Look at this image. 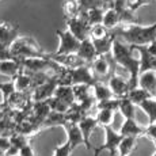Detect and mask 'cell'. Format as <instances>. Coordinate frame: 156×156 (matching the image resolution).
I'll return each mask as SVG.
<instances>
[{"instance_id": "1", "label": "cell", "mask_w": 156, "mask_h": 156, "mask_svg": "<svg viewBox=\"0 0 156 156\" xmlns=\"http://www.w3.org/2000/svg\"><path fill=\"white\" fill-rule=\"evenodd\" d=\"M112 56L117 65H121L129 73V87L130 90L139 87V77H140V58L133 56V49L130 45H126L121 41L115 40L113 44Z\"/></svg>"}, {"instance_id": "2", "label": "cell", "mask_w": 156, "mask_h": 156, "mask_svg": "<svg viewBox=\"0 0 156 156\" xmlns=\"http://www.w3.org/2000/svg\"><path fill=\"white\" fill-rule=\"evenodd\" d=\"M115 33L130 46H147L156 41V22L149 26H141L139 23L124 25L117 27Z\"/></svg>"}, {"instance_id": "3", "label": "cell", "mask_w": 156, "mask_h": 156, "mask_svg": "<svg viewBox=\"0 0 156 156\" xmlns=\"http://www.w3.org/2000/svg\"><path fill=\"white\" fill-rule=\"evenodd\" d=\"M11 53L16 58H50V55L46 53L37 41L31 37H19L11 45Z\"/></svg>"}, {"instance_id": "4", "label": "cell", "mask_w": 156, "mask_h": 156, "mask_svg": "<svg viewBox=\"0 0 156 156\" xmlns=\"http://www.w3.org/2000/svg\"><path fill=\"white\" fill-rule=\"evenodd\" d=\"M115 61H114L112 53L109 55H102L98 56L94 61L90 64L92 72H94L95 77L98 79V82L107 83L109 79L112 77V75L115 73Z\"/></svg>"}, {"instance_id": "5", "label": "cell", "mask_w": 156, "mask_h": 156, "mask_svg": "<svg viewBox=\"0 0 156 156\" xmlns=\"http://www.w3.org/2000/svg\"><path fill=\"white\" fill-rule=\"evenodd\" d=\"M56 34L60 40V45H58V49H57V52L55 55L64 56V55L77 53L82 41L77 40L69 30H56Z\"/></svg>"}, {"instance_id": "6", "label": "cell", "mask_w": 156, "mask_h": 156, "mask_svg": "<svg viewBox=\"0 0 156 156\" xmlns=\"http://www.w3.org/2000/svg\"><path fill=\"white\" fill-rule=\"evenodd\" d=\"M122 139L124 136L119 132H115L112 126H106L105 128V141L101 147L95 149V156H99V154L103 151H107L112 156H115Z\"/></svg>"}, {"instance_id": "7", "label": "cell", "mask_w": 156, "mask_h": 156, "mask_svg": "<svg viewBox=\"0 0 156 156\" xmlns=\"http://www.w3.org/2000/svg\"><path fill=\"white\" fill-rule=\"evenodd\" d=\"M69 82H71V86L88 84L91 87H94L97 83H99L98 79L95 77L90 64L82 65V67L75 68V69H69Z\"/></svg>"}, {"instance_id": "8", "label": "cell", "mask_w": 156, "mask_h": 156, "mask_svg": "<svg viewBox=\"0 0 156 156\" xmlns=\"http://www.w3.org/2000/svg\"><path fill=\"white\" fill-rule=\"evenodd\" d=\"M60 86V79L58 75L53 73L50 76V79L48 80L45 84L40 86L38 88H35L33 91V101L34 102H44V101H49L50 98L55 97V92L57 90V87Z\"/></svg>"}, {"instance_id": "9", "label": "cell", "mask_w": 156, "mask_h": 156, "mask_svg": "<svg viewBox=\"0 0 156 156\" xmlns=\"http://www.w3.org/2000/svg\"><path fill=\"white\" fill-rule=\"evenodd\" d=\"M68 30L77 38L79 41H84L87 38H90V31H91V25L86 20V18L82 14H79L77 16L67 19Z\"/></svg>"}, {"instance_id": "10", "label": "cell", "mask_w": 156, "mask_h": 156, "mask_svg": "<svg viewBox=\"0 0 156 156\" xmlns=\"http://www.w3.org/2000/svg\"><path fill=\"white\" fill-rule=\"evenodd\" d=\"M16 38H19V27L10 22L0 23V50H8Z\"/></svg>"}, {"instance_id": "11", "label": "cell", "mask_w": 156, "mask_h": 156, "mask_svg": "<svg viewBox=\"0 0 156 156\" xmlns=\"http://www.w3.org/2000/svg\"><path fill=\"white\" fill-rule=\"evenodd\" d=\"M140 55V75L145 72H156V55L151 53L147 46H132Z\"/></svg>"}, {"instance_id": "12", "label": "cell", "mask_w": 156, "mask_h": 156, "mask_svg": "<svg viewBox=\"0 0 156 156\" xmlns=\"http://www.w3.org/2000/svg\"><path fill=\"white\" fill-rule=\"evenodd\" d=\"M19 62L23 69L31 73L45 72L46 69H52L53 67V61L50 58H22Z\"/></svg>"}, {"instance_id": "13", "label": "cell", "mask_w": 156, "mask_h": 156, "mask_svg": "<svg viewBox=\"0 0 156 156\" xmlns=\"http://www.w3.org/2000/svg\"><path fill=\"white\" fill-rule=\"evenodd\" d=\"M107 86L110 87V90H112V92L114 94V97L118 98V99L119 98L126 97V95L129 94V91H130L129 82L125 80L122 76L117 75V73L112 75V77H110L109 82H107Z\"/></svg>"}, {"instance_id": "14", "label": "cell", "mask_w": 156, "mask_h": 156, "mask_svg": "<svg viewBox=\"0 0 156 156\" xmlns=\"http://www.w3.org/2000/svg\"><path fill=\"white\" fill-rule=\"evenodd\" d=\"M50 60L57 62L58 65L67 68V69H75L82 65H86L84 60L77 53H72V55H64V56H57V55H50Z\"/></svg>"}, {"instance_id": "15", "label": "cell", "mask_w": 156, "mask_h": 156, "mask_svg": "<svg viewBox=\"0 0 156 156\" xmlns=\"http://www.w3.org/2000/svg\"><path fill=\"white\" fill-rule=\"evenodd\" d=\"M64 129L67 132V141L69 143L72 151L75 148H77L79 145H84L86 147V141H84V137L82 134V130H80L79 125L77 124H72V122H67L64 125Z\"/></svg>"}, {"instance_id": "16", "label": "cell", "mask_w": 156, "mask_h": 156, "mask_svg": "<svg viewBox=\"0 0 156 156\" xmlns=\"http://www.w3.org/2000/svg\"><path fill=\"white\" fill-rule=\"evenodd\" d=\"M119 133H121L124 137H136V139H139V137H141L145 134V128L140 126L134 118L125 119L124 124L121 125Z\"/></svg>"}, {"instance_id": "17", "label": "cell", "mask_w": 156, "mask_h": 156, "mask_svg": "<svg viewBox=\"0 0 156 156\" xmlns=\"http://www.w3.org/2000/svg\"><path fill=\"white\" fill-rule=\"evenodd\" d=\"M77 125H79L80 130H82L83 137H84L86 148H87V149H91V148H92V145H91V143H90V137H91L92 132H94L95 129H97L98 125H99V124H98V121H97V118L87 115L86 118H83Z\"/></svg>"}, {"instance_id": "18", "label": "cell", "mask_w": 156, "mask_h": 156, "mask_svg": "<svg viewBox=\"0 0 156 156\" xmlns=\"http://www.w3.org/2000/svg\"><path fill=\"white\" fill-rule=\"evenodd\" d=\"M77 55L84 60L86 64H91L95 58L98 57L97 49H95V45L91 41V38H87V40L80 42V48L77 50Z\"/></svg>"}, {"instance_id": "19", "label": "cell", "mask_w": 156, "mask_h": 156, "mask_svg": "<svg viewBox=\"0 0 156 156\" xmlns=\"http://www.w3.org/2000/svg\"><path fill=\"white\" fill-rule=\"evenodd\" d=\"M23 71L19 60H0V73L5 76L14 77L18 76Z\"/></svg>"}, {"instance_id": "20", "label": "cell", "mask_w": 156, "mask_h": 156, "mask_svg": "<svg viewBox=\"0 0 156 156\" xmlns=\"http://www.w3.org/2000/svg\"><path fill=\"white\" fill-rule=\"evenodd\" d=\"M12 82L15 83L16 91L20 92H26V91H31V84H33V76L31 72H27L23 69L18 76H15L12 79ZM33 92V91H31Z\"/></svg>"}, {"instance_id": "21", "label": "cell", "mask_w": 156, "mask_h": 156, "mask_svg": "<svg viewBox=\"0 0 156 156\" xmlns=\"http://www.w3.org/2000/svg\"><path fill=\"white\" fill-rule=\"evenodd\" d=\"M139 87L148 91L154 97L155 88H156V72H145L141 73L139 77Z\"/></svg>"}, {"instance_id": "22", "label": "cell", "mask_w": 156, "mask_h": 156, "mask_svg": "<svg viewBox=\"0 0 156 156\" xmlns=\"http://www.w3.org/2000/svg\"><path fill=\"white\" fill-rule=\"evenodd\" d=\"M94 98L95 101H97V103H99V102H105V101H109V99H113L114 94L112 92V90H110V87L106 84V83H97V84L94 86Z\"/></svg>"}, {"instance_id": "23", "label": "cell", "mask_w": 156, "mask_h": 156, "mask_svg": "<svg viewBox=\"0 0 156 156\" xmlns=\"http://www.w3.org/2000/svg\"><path fill=\"white\" fill-rule=\"evenodd\" d=\"M105 12H106L105 8H92V10H88V11H86V12H80V14L86 18V20L92 27V26H95V25H102V23H103Z\"/></svg>"}, {"instance_id": "24", "label": "cell", "mask_w": 156, "mask_h": 156, "mask_svg": "<svg viewBox=\"0 0 156 156\" xmlns=\"http://www.w3.org/2000/svg\"><path fill=\"white\" fill-rule=\"evenodd\" d=\"M119 113L125 117V119H132L136 115V105L133 103L128 97L119 98Z\"/></svg>"}, {"instance_id": "25", "label": "cell", "mask_w": 156, "mask_h": 156, "mask_svg": "<svg viewBox=\"0 0 156 156\" xmlns=\"http://www.w3.org/2000/svg\"><path fill=\"white\" fill-rule=\"evenodd\" d=\"M119 23H122L121 15L117 12L114 8L106 10V12H105V18H103V23H102V25L106 26V27L110 29V30H115L119 26Z\"/></svg>"}, {"instance_id": "26", "label": "cell", "mask_w": 156, "mask_h": 156, "mask_svg": "<svg viewBox=\"0 0 156 156\" xmlns=\"http://www.w3.org/2000/svg\"><path fill=\"white\" fill-rule=\"evenodd\" d=\"M55 97L58 99L64 101L65 103H68L69 106L75 103V95H73V87L72 86H58L55 92Z\"/></svg>"}, {"instance_id": "27", "label": "cell", "mask_w": 156, "mask_h": 156, "mask_svg": "<svg viewBox=\"0 0 156 156\" xmlns=\"http://www.w3.org/2000/svg\"><path fill=\"white\" fill-rule=\"evenodd\" d=\"M126 97H128L132 102H133V103L136 105V106H140V105H141L143 102H145L147 99H149V98H154L148 91L143 90L141 87H136V88L130 90Z\"/></svg>"}, {"instance_id": "28", "label": "cell", "mask_w": 156, "mask_h": 156, "mask_svg": "<svg viewBox=\"0 0 156 156\" xmlns=\"http://www.w3.org/2000/svg\"><path fill=\"white\" fill-rule=\"evenodd\" d=\"M139 107L148 115L149 124H155L156 122V98H149L145 102H143Z\"/></svg>"}, {"instance_id": "29", "label": "cell", "mask_w": 156, "mask_h": 156, "mask_svg": "<svg viewBox=\"0 0 156 156\" xmlns=\"http://www.w3.org/2000/svg\"><path fill=\"white\" fill-rule=\"evenodd\" d=\"M137 145V139L136 137H124L118 148V155L119 156H129L133 152V149Z\"/></svg>"}, {"instance_id": "30", "label": "cell", "mask_w": 156, "mask_h": 156, "mask_svg": "<svg viewBox=\"0 0 156 156\" xmlns=\"http://www.w3.org/2000/svg\"><path fill=\"white\" fill-rule=\"evenodd\" d=\"M0 91H2V95H3V106L7 109V103L10 101V98L16 92V87H15V83L14 82H8V83H2L0 84Z\"/></svg>"}, {"instance_id": "31", "label": "cell", "mask_w": 156, "mask_h": 156, "mask_svg": "<svg viewBox=\"0 0 156 156\" xmlns=\"http://www.w3.org/2000/svg\"><path fill=\"white\" fill-rule=\"evenodd\" d=\"M62 10H64V15L67 19L75 18L80 14L79 5H77L76 0H65L64 4H62Z\"/></svg>"}, {"instance_id": "32", "label": "cell", "mask_w": 156, "mask_h": 156, "mask_svg": "<svg viewBox=\"0 0 156 156\" xmlns=\"http://www.w3.org/2000/svg\"><path fill=\"white\" fill-rule=\"evenodd\" d=\"M114 113L115 112H113V110H98L95 118H97L98 124L102 125L103 128L112 126V122L114 119Z\"/></svg>"}, {"instance_id": "33", "label": "cell", "mask_w": 156, "mask_h": 156, "mask_svg": "<svg viewBox=\"0 0 156 156\" xmlns=\"http://www.w3.org/2000/svg\"><path fill=\"white\" fill-rule=\"evenodd\" d=\"M73 87V95H75V101L76 103H80V102L86 101L87 98H90L91 95L88 94V90L91 86L88 84H76V86H72Z\"/></svg>"}, {"instance_id": "34", "label": "cell", "mask_w": 156, "mask_h": 156, "mask_svg": "<svg viewBox=\"0 0 156 156\" xmlns=\"http://www.w3.org/2000/svg\"><path fill=\"white\" fill-rule=\"evenodd\" d=\"M48 102H49V106H50V109H52V112H55V113L65 114V113H68V110L71 109L69 105L65 103L64 101L58 99V98H56V97L50 98Z\"/></svg>"}, {"instance_id": "35", "label": "cell", "mask_w": 156, "mask_h": 156, "mask_svg": "<svg viewBox=\"0 0 156 156\" xmlns=\"http://www.w3.org/2000/svg\"><path fill=\"white\" fill-rule=\"evenodd\" d=\"M79 5L80 12H86L92 8H103V2L102 0H76Z\"/></svg>"}, {"instance_id": "36", "label": "cell", "mask_w": 156, "mask_h": 156, "mask_svg": "<svg viewBox=\"0 0 156 156\" xmlns=\"http://www.w3.org/2000/svg\"><path fill=\"white\" fill-rule=\"evenodd\" d=\"M95 107L98 110H113V112H117L119 107V99L118 98H113V99H109V101L99 102V103H97Z\"/></svg>"}, {"instance_id": "37", "label": "cell", "mask_w": 156, "mask_h": 156, "mask_svg": "<svg viewBox=\"0 0 156 156\" xmlns=\"http://www.w3.org/2000/svg\"><path fill=\"white\" fill-rule=\"evenodd\" d=\"M72 154V148L69 145V143L65 141L64 144H60L55 148V152H53V156H71Z\"/></svg>"}, {"instance_id": "38", "label": "cell", "mask_w": 156, "mask_h": 156, "mask_svg": "<svg viewBox=\"0 0 156 156\" xmlns=\"http://www.w3.org/2000/svg\"><path fill=\"white\" fill-rule=\"evenodd\" d=\"M11 145H12V144H11L10 137H5V136L0 137V156H4V154L10 149Z\"/></svg>"}, {"instance_id": "39", "label": "cell", "mask_w": 156, "mask_h": 156, "mask_svg": "<svg viewBox=\"0 0 156 156\" xmlns=\"http://www.w3.org/2000/svg\"><path fill=\"white\" fill-rule=\"evenodd\" d=\"M152 2H154V0H133V2L130 3V11L134 14L139 8H141L143 5H148V4H151Z\"/></svg>"}, {"instance_id": "40", "label": "cell", "mask_w": 156, "mask_h": 156, "mask_svg": "<svg viewBox=\"0 0 156 156\" xmlns=\"http://www.w3.org/2000/svg\"><path fill=\"white\" fill-rule=\"evenodd\" d=\"M144 136H147L148 139L156 141V122L155 124H148V126L145 128V134Z\"/></svg>"}, {"instance_id": "41", "label": "cell", "mask_w": 156, "mask_h": 156, "mask_svg": "<svg viewBox=\"0 0 156 156\" xmlns=\"http://www.w3.org/2000/svg\"><path fill=\"white\" fill-rule=\"evenodd\" d=\"M19 156H37L35 155V152L33 151V147H31V144H27V145H25L22 149H20V154Z\"/></svg>"}, {"instance_id": "42", "label": "cell", "mask_w": 156, "mask_h": 156, "mask_svg": "<svg viewBox=\"0 0 156 156\" xmlns=\"http://www.w3.org/2000/svg\"><path fill=\"white\" fill-rule=\"evenodd\" d=\"M19 154H20V149L16 148L15 145H11L10 149L4 154V156H19Z\"/></svg>"}, {"instance_id": "43", "label": "cell", "mask_w": 156, "mask_h": 156, "mask_svg": "<svg viewBox=\"0 0 156 156\" xmlns=\"http://www.w3.org/2000/svg\"><path fill=\"white\" fill-rule=\"evenodd\" d=\"M154 98H156V88H155V94H154Z\"/></svg>"}, {"instance_id": "44", "label": "cell", "mask_w": 156, "mask_h": 156, "mask_svg": "<svg viewBox=\"0 0 156 156\" xmlns=\"http://www.w3.org/2000/svg\"><path fill=\"white\" fill-rule=\"evenodd\" d=\"M152 156H156V152H155V154H154V155H152Z\"/></svg>"}, {"instance_id": "45", "label": "cell", "mask_w": 156, "mask_h": 156, "mask_svg": "<svg viewBox=\"0 0 156 156\" xmlns=\"http://www.w3.org/2000/svg\"><path fill=\"white\" fill-rule=\"evenodd\" d=\"M154 143H155V145H156V141H154Z\"/></svg>"}]
</instances>
